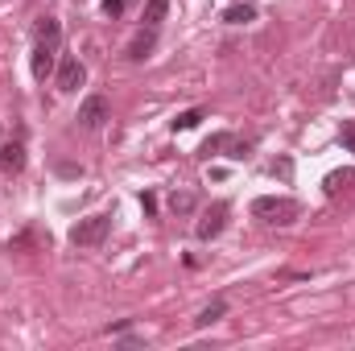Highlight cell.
<instances>
[{
    "mask_svg": "<svg viewBox=\"0 0 355 351\" xmlns=\"http://www.w3.org/2000/svg\"><path fill=\"white\" fill-rule=\"evenodd\" d=\"M107 232H112V215H87L71 228V244L75 248H99L107 240Z\"/></svg>",
    "mask_w": 355,
    "mask_h": 351,
    "instance_id": "1",
    "label": "cell"
},
{
    "mask_svg": "<svg viewBox=\"0 0 355 351\" xmlns=\"http://www.w3.org/2000/svg\"><path fill=\"white\" fill-rule=\"evenodd\" d=\"M252 215L265 219V223H293L297 219V203L293 198H281V194H261L252 203Z\"/></svg>",
    "mask_w": 355,
    "mask_h": 351,
    "instance_id": "2",
    "label": "cell"
},
{
    "mask_svg": "<svg viewBox=\"0 0 355 351\" xmlns=\"http://www.w3.org/2000/svg\"><path fill=\"white\" fill-rule=\"evenodd\" d=\"M107 120H112V103H107V95H87V99L79 103V128L95 132V128H103Z\"/></svg>",
    "mask_w": 355,
    "mask_h": 351,
    "instance_id": "3",
    "label": "cell"
},
{
    "mask_svg": "<svg viewBox=\"0 0 355 351\" xmlns=\"http://www.w3.org/2000/svg\"><path fill=\"white\" fill-rule=\"evenodd\" d=\"M227 215H232V207H227V203H215V207H207V211H202V219L194 223V236H198V240H215V236H223V228H227Z\"/></svg>",
    "mask_w": 355,
    "mask_h": 351,
    "instance_id": "4",
    "label": "cell"
},
{
    "mask_svg": "<svg viewBox=\"0 0 355 351\" xmlns=\"http://www.w3.org/2000/svg\"><path fill=\"white\" fill-rule=\"evenodd\" d=\"M54 62H58V46H50V42H37V46H33V58H29V67H33V79H37V83H46V79L54 75Z\"/></svg>",
    "mask_w": 355,
    "mask_h": 351,
    "instance_id": "5",
    "label": "cell"
},
{
    "mask_svg": "<svg viewBox=\"0 0 355 351\" xmlns=\"http://www.w3.org/2000/svg\"><path fill=\"white\" fill-rule=\"evenodd\" d=\"M83 79H87V67H83L75 54H67V58H62V67H58V91H67V95H71V91L83 87Z\"/></svg>",
    "mask_w": 355,
    "mask_h": 351,
    "instance_id": "6",
    "label": "cell"
},
{
    "mask_svg": "<svg viewBox=\"0 0 355 351\" xmlns=\"http://www.w3.org/2000/svg\"><path fill=\"white\" fill-rule=\"evenodd\" d=\"M25 170V145L21 141H4L0 145V174H21Z\"/></svg>",
    "mask_w": 355,
    "mask_h": 351,
    "instance_id": "7",
    "label": "cell"
},
{
    "mask_svg": "<svg viewBox=\"0 0 355 351\" xmlns=\"http://www.w3.org/2000/svg\"><path fill=\"white\" fill-rule=\"evenodd\" d=\"M149 50H153V29H141L132 42H128V50H124V58H132V62H141V58H149Z\"/></svg>",
    "mask_w": 355,
    "mask_h": 351,
    "instance_id": "8",
    "label": "cell"
},
{
    "mask_svg": "<svg viewBox=\"0 0 355 351\" xmlns=\"http://www.w3.org/2000/svg\"><path fill=\"white\" fill-rule=\"evenodd\" d=\"M166 12H170V0H145V12H141L145 29H157L166 21Z\"/></svg>",
    "mask_w": 355,
    "mask_h": 351,
    "instance_id": "9",
    "label": "cell"
},
{
    "mask_svg": "<svg viewBox=\"0 0 355 351\" xmlns=\"http://www.w3.org/2000/svg\"><path fill=\"white\" fill-rule=\"evenodd\" d=\"M33 33H37V42H50V46L62 42V25H58L54 17H37V29H33Z\"/></svg>",
    "mask_w": 355,
    "mask_h": 351,
    "instance_id": "10",
    "label": "cell"
},
{
    "mask_svg": "<svg viewBox=\"0 0 355 351\" xmlns=\"http://www.w3.org/2000/svg\"><path fill=\"white\" fill-rule=\"evenodd\" d=\"M223 21H227V25H248V21H257V8H252V4H232V8L223 12Z\"/></svg>",
    "mask_w": 355,
    "mask_h": 351,
    "instance_id": "11",
    "label": "cell"
},
{
    "mask_svg": "<svg viewBox=\"0 0 355 351\" xmlns=\"http://www.w3.org/2000/svg\"><path fill=\"white\" fill-rule=\"evenodd\" d=\"M194 207H198V198H194L190 190H174V194H170V211H174V215H190Z\"/></svg>",
    "mask_w": 355,
    "mask_h": 351,
    "instance_id": "12",
    "label": "cell"
},
{
    "mask_svg": "<svg viewBox=\"0 0 355 351\" xmlns=\"http://www.w3.org/2000/svg\"><path fill=\"white\" fill-rule=\"evenodd\" d=\"M223 314H227V302H211V306H207V310H202V314L194 318V327L202 331V327H211V323H219Z\"/></svg>",
    "mask_w": 355,
    "mask_h": 351,
    "instance_id": "13",
    "label": "cell"
},
{
    "mask_svg": "<svg viewBox=\"0 0 355 351\" xmlns=\"http://www.w3.org/2000/svg\"><path fill=\"white\" fill-rule=\"evenodd\" d=\"M227 145H232V132H215V137H207V141H202V149H198V153H202V157H211V153H219V149H227Z\"/></svg>",
    "mask_w": 355,
    "mask_h": 351,
    "instance_id": "14",
    "label": "cell"
},
{
    "mask_svg": "<svg viewBox=\"0 0 355 351\" xmlns=\"http://www.w3.org/2000/svg\"><path fill=\"white\" fill-rule=\"evenodd\" d=\"M198 120H202V108H190V112H182L174 120V132H190V128H198Z\"/></svg>",
    "mask_w": 355,
    "mask_h": 351,
    "instance_id": "15",
    "label": "cell"
},
{
    "mask_svg": "<svg viewBox=\"0 0 355 351\" xmlns=\"http://www.w3.org/2000/svg\"><path fill=\"white\" fill-rule=\"evenodd\" d=\"M352 178H355V170H343V174H331V178H327V194H339V190H343V186H347Z\"/></svg>",
    "mask_w": 355,
    "mask_h": 351,
    "instance_id": "16",
    "label": "cell"
},
{
    "mask_svg": "<svg viewBox=\"0 0 355 351\" xmlns=\"http://www.w3.org/2000/svg\"><path fill=\"white\" fill-rule=\"evenodd\" d=\"M103 12H107V17H120V12H124V0H103Z\"/></svg>",
    "mask_w": 355,
    "mask_h": 351,
    "instance_id": "17",
    "label": "cell"
},
{
    "mask_svg": "<svg viewBox=\"0 0 355 351\" xmlns=\"http://www.w3.org/2000/svg\"><path fill=\"white\" fill-rule=\"evenodd\" d=\"M343 145L355 149V124H343Z\"/></svg>",
    "mask_w": 355,
    "mask_h": 351,
    "instance_id": "18",
    "label": "cell"
},
{
    "mask_svg": "<svg viewBox=\"0 0 355 351\" xmlns=\"http://www.w3.org/2000/svg\"><path fill=\"white\" fill-rule=\"evenodd\" d=\"M141 207H145V211L153 215V211H157V198H153V194H141Z\"/></svg>",
    "mask_w": 355,
    "mask_h": 351,
    "instance_id": "19",
    "label": "cell"
}]
</instances>
